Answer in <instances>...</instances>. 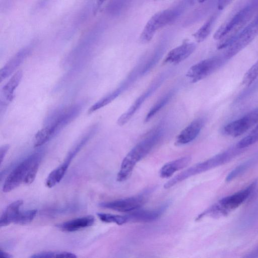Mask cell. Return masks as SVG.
I'll list each match as a JSON object with an SVG mask.
<instances>
[{"label": "cell", "instance_id": "7c38bea8", "mask_svg": "<svg viewBox=\"0 0 258 258\" xmlns=\"http://www.w3.org/2000/svg\"><path fill=\"white\" fill-rule=\"evenodd\" d=\"M139 74H140V70L139 71L138 67V68L135 69V70L128 76L126 80H124L116 89L100 99L99 101L91 106L88 110V113L91 114L94 112L99 109L106 106L115 99L135 80Z\"/></svg>", "mask_w": 258, "mask_h": 258}, {"label": "cell", "instance_id": "4dcf8cb0", "mask_svg": "<svg viewBox=\"0 0 258 258\" xmlns=\"http://www.w3.org/2000/svg\"><path fill=\"white\" fill-rule=\"evenodd\" d=\"M258 77V60L244 74L242 83L245 87H248Z\"/></svg>", "mask_w": 258, "mask_h": 258}, {"label": "cell", "instance_id": "277c9868", "mask_svg": "<svg viewBox=\"0 0 258 258\" xmlns=\"http://www.w3.org/2000/svg\"><path fill=\"white\" fill-rule=\"evenodd\" d=\"M237 154L238 152L234 148L219 153L181 172L167 181L164 184V187L166 189L169 188L189 177L223 165L229 162Z\"/></svg>", "mask_w": 258, "mask_h": 258}, {"label": "cell", "instance_id": "9a60e30c", "mask_svg": "<svg viewBox=\"0 0 258 258\" xmlns=\"http://www.w3.org/2000/svg\"><path fill=\"white\" fill-rule=\"evenodd\" d=\"M167 205L153 210H143L138 209L129 212L126 216L127 221L138 222H149L158 219L166 209Z\"/></svg>", "mask_w": 258, "mask_h": 258}, {"label": "cell", "instance_id": "e575fe53", "mask_svg": "<svg viewBox=\"0 0 258 258\" xmlns=\"http://www.w3.org/2000/svg\"><path fill=\"white\" fill-rule=\"evenodd\" d=\"M233 0H218L217 8L219 10H222L227 7Z\"/></svg>", "mask_w": 258, "mask_h": 258}, {"label": "cell", "instance_id": "8992f818", "mask_svg": "<svg viewBox=\"0 0 258 258\" xmlns=\"http://www.w3.org/2000/svg\"><path fill=\"white\" fill-rule=\"evenodd\" d=\"M258 35V16L247 25L227 47L225 57L229 59L247 46Z\"/></svg>", "mask_w": 258, "mask_h": 258}, {"label": "cell", "instance_id": "f1b7e54d", "mask_svg": "<svg viewBox=\"0 0 258 258\" xmlns=\"http://www.w3.org/2000/svg\"><path fill=\"white\" fill-rule=\"evenodd\" d=\"M97 216L101 221L105 223H114L121 225L128 222L126 215L99 213Z\"/></svg>", "mask_w": 258, "mask_h": 258}, {"label": "cell", "instance_id": "1f68e13d", "mask_svg": "<svg viewBox=\"0 0 258 258\" xmlns=\"http://www.w3.org/2000/svg\"><path fill=\"white\" fill-rule=\"evenodd\" d=\"M37 210L35 209L20 212L14 223L19 225H25L31 222L36 215Z\"/></svg>", "mask_w": 258, "mask_h": 258}, {"label": "cell", "instance_id": "6da1fadb", "mask_svg": "<svg viewBox=\"0 0 258 258\" xmlns=\"http://www.w3.org/2000/svg\"><path fill=\"white\" fill-rule=\"evenodd\" d=\"M163 132V128L159 126L152 131L131 149L122 161L117 175L118 181H124L130 176L136 165L144 158L161 140Z\"/></svg>", "mask_w": 258, "mask_h": 258}, {"label": "cell", "instance_id": "8fae6325", "mask_svg": "<svg viewBox=\"0 0 258 258\" xmlns=\"http://www.w3.org/2000/svg\"><path fill=\"white\" fill-rule=\"evenodd\" d=\"M147 196L144 194L135 197L103 202L100 206L119 212H131L140 209L146 202Z\"/></svg>", "mask_w": 258, "mask_h": 258}, {"label": "cell", "instance_id": "5bb4252c", "mask_svg": "<svg viewBox=\"0 0 258 258\" xmlns=\"http://www.w3.org/2000/svg\"><path fill=\"white\" fill-rule=\"evenodd\" d=\"M203 124L202 118L193 120L178 135L176 138L175 145H184L194 140L200 134Z\"/></svg>", "mask_w": 258, "mask_h": 258}, {"label": "cell", "instance_id": "cb8c5ba5", "mask_svg": "<svg viewBox=\"0 0 258 258\" xmlns=\"http://www.w3.org/2000/svg\"><path fill=\"white\" fill-rule=\"evenodd\" d=\"M175 90H171L169 91L156 102L147 114L145 119V122H148L168 103L173 96L175 93Z\"/></svg>", "mask_w": 258, "mask_h": 258}, {"label": "cell", "instance_id": "f35d334b", "mask_svg": "<svg viewBox=\"0 0 258 258\" xmlns=\"http://www.w3.org/2000/svg\"><path fill=\"white\" fill-rule=\"evenodd\" d=\"M207 0H198V1L200 3H203L207 1Z\"/></svg>", "mask_w": 258, "mask_h": 258}, {"label": "cell", "instance_id": "74e56055", "mask_svg": "<svg viewBox=\"0 0 258 258\" xmlns=\"http://www.w3.org/2000/svg\"><path fill=\"white\" fill-rule=\"evenodd\" d=\"M105 0H98L97 3V7H99L105 1Z\"/></svg>", "mask_w": 258, "mask_h": 258}, {"label": "cell", "instance_id": "4fadbf2b", "mask_svg": "<svg viewBox=\"0 0 258 258\" xmlns=\"http://www.w3.org/2000/svg\"><path fill=\"white\" fill-rule=\"evenodd\" d=\"M196 45L192 42L184 41L180 45L171 49L165 57V63L177 64L190 56L195 51Z\"/></svg>", "mask_w": 258, "mask_h": 258}, {"label": "cell", "instance_id": "9c48e42d", "mask_svg": "<svg viewBox=\"0 0 258 258\" xmlns=\"http://www.w3.org/2000/svg\"><path fill=\"white\" fill-rule=\"evenodd\" d=\"M257 123L258 110L253 111L226 124L222 132L226 135L237 137Z\"/></svg>", "mask_w": 258, "mask_h": 258}, {"label": "cell", "instance_id": "44dd1931", "mask_svg": "<svg viewBox=\"0 0 258 258\" xmlns=\"http://www.w3.org/2000/svg\"><path fill=\"white\" fill-rule=\"evenodd\" d=\"M71 161L66 159L63 163L49 173L45 181V185L47 187L51 188L60 181L64 176Z\"/></svg>", "mask_w": 258, "mask_h": 258}, {"label": "cell", "instance_id": "83f0119b", "mask_svg": "<svg viewBox=\"0 0 258 258\" xmlns=\"http://www.w3.org/2000/svg\"><path fill=\"white\" fill-rule=\"evenodd\" d=\"M32 258H49V257H62V258H76L77 256L71 252L68 251H42L34 253L31 256Z\"/></svg>", "mask_w": 258, "mask_h": 258}, {"label": "cell", "instance_id": "e0dca14e", "mask_svg": "<svg viewBox=\"0 0 258 258\" xmlns=\"http://www.w3.org/2000/svg\"><path fill=\"white\" fill-rule=\"evenodd\" d=\"M94 216L88 215L63 222L57 226L61 231L72 232L90 227L94 224Z\"/></svg>", "mask_w": 258, "mask_h": 258}, {"label": "cell", "instance_id": "d590c367", "mask_svg": "<svg viewBox=\"0 0 258 258\" xmlns=\"http://www.w3.org/2000/svg\"><path fill=\"white\" fill-rule=\"evenodd\" d=\"M246 257H258V245L245 256Z\"/></svg>", "mask_w": 258, "mask_h": 258}, {"label": "cell", "instance_id": "7a4b0ae2", "mask_svg": "<svg viewBox=\"0 0 258 258\" xmlns=\"http://www.w3.org/2000/svg\"><path fill=\"white\" fill-rule=\"evenodd\" d=\"M254 11L253 6H246L219 27L213 35L214 39L220 40L217 49L227 48L231 44L235 36L252 18Z\"/></svg>", "mask_w": 258, "mask_h": 258}, {"label": "cell", "instance_id": "ac0fdd59", "mask_svg": "<svg viewBox=\"0 0 258 258\" xmlns=\"http://www.w3.org/2000/svg\"><path fill=\"white\" fill-rule=\"evenodd\" d=\"M191 159L190 156H187L166 163L160 169V177L163 178L171 177L175 172L187 166Z\"/></svg>", "mask_w": 258, "mask_h": 258}, {"label": "cell", "instance_id": "7402d4cb", "mask_svg": "<svg viewBox=\"0 0 258 258\" xmlns=\"http://www.w3.org/2000/svg\"><path fill=\"white\" fill-rule=\"evenodd\" d=\"M217 17V14H213L204 24L193 34L198 42L204 41L210 35Z\"/></svg>", "mask_w": 258, "mask_h": 258}, {"label": "cell", "instance_id": "4316f807", "mask_svg": "<svg viewBox=\"0 0 258 258\" xmlns=\"http://www.w3.org/2000/svg\"><path fill=\"white\" fill-rule=\"evenodd\" d=\"M258 141V123L248 135L240 140L236 147L240 149L248 147Z\"/></svg>", "mask_w": 258, "mask_h": 258}, {"label": "cell", "instance_id": "8d00e7d4", "mask_svg": "<svg viewBox=\"0 0 258 258\" xmlns=\"http://www.w3.org/2000/svg\"><path fill=\"white\" fill-rule=\"evenodd\" d=\"M0 256L1 257H6V258L13 257V256L12 255L6 252L5 251H3L1 248L0 249Z\"/></svg>", "mask_w": 258, "mask_h": 258}, {"label": "cell", "instance_id": "ba28073f", "mask_svg": "<svg viewBox=\"0 0 258 258\" xmlns=\"http://www.w3.org/2000/svg\"><path fill=\"white\" fill-rule=\"evenodd\" d=\"M222 63V59L218 56L204 59L192 66L187 71L186 77L191 83H196L207 77Z\"/></svg>", "mask_w": 258, "mask_h": 258}, {"label": "cell", "instance_id": "836d02e7", "mask_svg": "<svg viewBox=\"0 0 258 258\" xmlns=\"http://www.w3.org/2000/svg\"><path fill=\"white\" fill-rule=\"evenodd\" d=\"M9 148L10 146L8 144L4 145L2 146H1L0 148L1 164H2L6 154L9 149Z\"/></svg>", "mask_w": 258, "mask_h": 258}, {"label": "cell", "instance_id": "d4e9b609", "mask_svg": "<svg viewBox=\"0 0 258 258\" xmlns=\"http://www.w3.org/2000/svg\"><path fill=\"white\" fill-rule=\"evenodd\" d=\"M257 160L258 156H255L241 163L229 172L226 178V181L227 182L230 181L244 173L248 168L254 165Z\"/></svg>", "mask_w": 258, "mask_h": 258}, {"label": "cell", "instance_id": "52a82bcc", "mask_svg": "<svg viewBox=\"0 0 258 258\" xmlns=\"http://www.w3.org/2000/svg\"><path fill=\"white\" fill-rule=\"evenodd\" d=\"M41 156L40 153H35L20 163L5 179L3 186V191L9 192L24 183L31 165L36 160L41 158Z\"/></svg>", "mask_w": 258, "mask_h": 258}, {"label": "cell", "instance_id": "ffe728a7", "mask_svg": "<svg viewBox=\"0 0 258 258\" xmlns=\"http://www.w3.org/2000/svg\"><path fill=\"white\" fill-rule=\"evenodd\" d=\"M22 77V71H18L3 87L2 92L7 100L11 101L13 99L15 90L19 85Z\"/></svg>", "mask_w": 258, "mask_h": 258}, {"label": "cell", "instance_id": "5b68a950", "mask_svg": "<svg viewBox=\"0 0 258 258\" xmlns=\"http://www.w3.org/2000/svg\"><path fill=\"white\" fill-rule=\"evenodd\" d=\"M256 184L257 181L255 180L244 189L221 199L217 203L202 213V215L203 217L207 215L211 216L225 215L244 202L255 189Z\"/></svg>", "mask_w": 258, "mask_h": 258}, {"label": "cell", "instance_id": "3957f363", "mask_svg": "<svg viewBox=\"0 0 258 258\" xmlns=\"http://www.w3.org/2000/svg\"><path fill=\"white\" fill-rule=\"evenodd\" d=\"M194 0H182L175 6L158 12L146 23L140 37L143 43L150 42L156 31L177 20L192 3Z\"/></svg>", "mask_w": 258, "mask_h": 258}, {"label": "cell", "instance_id": "f546056e", "mask_svg": "<svg viewBox=\"0 0 258 258\" xmlns=\"http://www.w3.org/2000/svg\"><path fill=\"white\" fill-rule=\"evenodd\" d=\"M131 1L132 0H112L108 6V12L113 15H119L126 9Z\"/></svg>", "mask_w": 258, "mask_h": 258}, {"label": "cell", "instance_id": "484cf974", "mask_svg": "<svg viewBox=\"0 0 258 258\" xmlns=\"http://www.w3.org/2000/svg\"><path fill=\"white\" fill-rule=\"evenodd\" d=\"M53 134L49 128L45 126L37 132L34 139V146L39 147L48 142L52 137Z\"/></svg>", "mask_w": 258, "mask_h": 258}, {"label": "cell", "instance_id": "603a6c76", "mask_svg": "<svg viewBox=\"0 0 258 258\" xmlns=\"http://www.w3.org/2000/svg\"><path fill=\"white\" fill-rule=\"evenodd\" d=\"M162 42L160 45L159 44L151 57L144 67H142L141 75H144L149 72L161 57L166 47L165 40L162 39Z\"/></svg>", "mask_w": 258, "mask_h": 258}, {"label": "cell", "instance_id": "2e32d148", "mask_svg": "<svg viewBox=\"0 0 258 258\" xmlns=\"http://www.w3.org/2000/svg\"><path fill=\"white\" fill-rule=\"evenodd\" d=\"M29 52V48H24L16 53L6 63L0 71L1 82L10 76L23 63Z\"/></svg>", "mask_w": 258, "mask_h": 258}, {"label": "cell", "instance_id": "30bf717a", "mask_svg": "<svg viewBox=\"0 0 258 258\" xmlns=\"http://www.w3.org/2000/svg\"><path fill=\"white\" fill-rule=\"evenodd\" d=\"M166 77V74L159 76L149 87L141 94L130 108L118 118L117 123L122 126L126 123L139 109L145 101L161 86Z\"/></svg>", "mask_w": 258, "mask_h": 258}, {"label": "cell", "instance_id": "d6986e66", "mask_svg": "<svg viewBox=\"0 0 258 258\" xmlns=\"http://www.w3.org/2000/svg\"><path fill=\"white\" fill-rule=\"evenodd\" d=\"M23 203V201L19 200L11 203L7 207L0 218V227L7 226L14 223L20 212V208Z\"/></svg>", "mask_w": 258, "mask_h": 258}, {"label": "cell", "instance_id": "d6a6232c", "mask_svg": "<svg viewBox=\"0 0 258 258\" xmlns=\"http://www.w3.org/2000/svg\"><path fill=\"white\" fill-rule=\"evenodd\" d=\"M40 159L36 160L31 165L25 177L24 183L31 184L34 180L39 166Z\"/></svg>", "mask_w": 258, "mask_h": 258}]
</instances>
